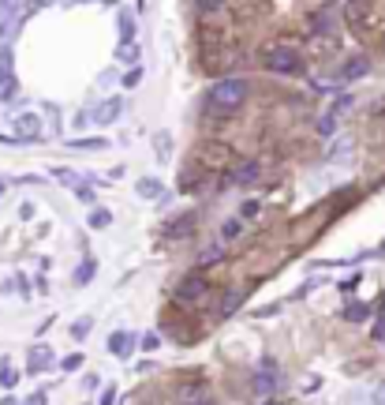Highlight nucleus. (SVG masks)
<instances>
[{"instance_id": "nucleus-1", "label": "nucleus", "mask_w": 385, "mask_h": 405, "mask_svg": "<svg viewBox=\"0 0 385 405\" xmlns=\"http://www.w3.org/2000/svg\"><path fill=\"white\" fill-rule=\"evenodd\" d=\"M247 101V79H239V75H228V79H221L217 86L210 90V106H213V113H236L239 106Z\"/></svg>"}, {"instance_id": "nucleus-2", "label": "nucleus", "mask_w": 385, "mask_h": 405, "mask_svg": "<svg viewBox=\"0 0 385 405\" xmlns=\"http://www.w3.org/2000/svg\"><path fill=\"white\" fill-rule=\"evenodd\" d=\"M206 289H210V282H206L202 274H187V278L180 282V289H176V297H180L183 304H195V300L206 297Z\"/></svg>"}, {"instance_id": "nucleus-3", "label": "nucleus", "mask_w": 385, "mask_h": 405, "mask_svg": "<svg viewBox=\"0 0 385 405\" xmlns=\"http://www.w3.org/2000/svg\"><path fill=\"white\" fill-rule=\"evenodd\" d=\"M266 64L274 71H280V75H288V71L300 68V57H295V49H288V45H277V49H269Z\"/></svg>"}, {"instance_id": "nucleus-4", "label": "nucleus", "mask_w": 385, "mask_h": 405, "mask_svg": "<svg viewBox=\"0 0 385 405\" xmlns=\"http://www.w3.org/2000/svg\"><path fill=\"white\" fill-rule=\"evenodd\" d=\"M371 75V60L367 57H348L336 71V83H356V79H367Z\"/></svg>"}, {"instance_id": "nucleus-5", "label": "nucleus", "mask_w": 385, "mask_h": 405, "mask_svg": "<svg viewBox=\"0 0 385 405\" xmlns=\"http://www.w3.org/2000/svg\"><path fill=\"white\" fill-rule=\"evenodd\" d=\"M284 386V376H280V368H277V360H262V368H258V391H280Z\"/></svg>"}, {"instance_id": "nucleus-6", "label": "nucleus", "mask_w": 385, "mask_h": 405, "mask_svg": "<svg viewBox=\"0 0 385 405\" xmlns=\"http://www.w3.org/2000/svg\"><path fill=\"white\" fill-rule=\"evenodd\" d=\"M135 345H142V341L135 338V334H127V330H112V334H109V349L116 356H131Z\"/></svg>"}, {"instance_id": "nucleus-7", "label": "nucleus", "mask_w": 385, "mask_h": 405, "mask_svg": "<svg viewBox=\"0 0 385 405\" xmlns=\"http://www.w3.org/2000/svg\"><path fill=\"white\" fill-rule=\"evenodd\" d=\"M120 109H124V101L109 98V101H101V106L94 109V121H98V124H112V121H120Z\"/></svg>"}, {"instance_id": "nucleus-8", "label": "nucleus", "mask_w": 385, "mask_h": 405, "mask_svg": "<svg viewBox=\"0 0 385 405\" xmlns=\"http://www.w3.org/2000/svg\"><path fill=\"white\" fill-rule=\"evenodd\" d=\"M239 304H243V289H236V285H232V289H224V297H221V304H217V315H221V319H228Z\"/></svg>"}, {"instance_id": "nucleus-9", "label": "nucleus", "mask_w": 385, "mask_h": 405, "mask_svg": "<svg viewBox=\"0 0 385 405\" xmlns=\"http://www.w3.org/2000/svg\"><path fill=\"white\" fill-rule=\"evenodd\" d=\"M15 132L23 135V143H27V139H38V135H42V121H38L34 113H23L19 121H15Z\"/></svg>"}, {"instance_id": "nucleus-10", "label": "nucleus", "mask_w": 385, "mask_h": 405, "mask_svg": "<svg viewBox=\"0 0 385 405\" xmlns=\"http://www.w3.org/2000/svg\"><path fill=\"white\" fill-rule=\"evenodd\" d=\"M258 177H262V173H258V162H239L236 169H232V180H236V184H254Z\"/></svg>"}, {"instance_id": "nucleus-11", "label": "nucleus", "mask_w": 385, "mask_h": 405, "mask_svg": "<svg viewBox=\"0 0 385 405\" xmlns=\"http://www.w3.org/2000/svg\"><path fill=\"white\" fill-rule=\"evenodd\" d=\"M135 188H139V195H142V199H157V203H165V188H161V180H154V177H142Z\"/></svg>"}, {"instance_id": "nucleus-12", "label": "nucleus", "mask_w": 385, "mask_h": 405, "mask_svg": "<svg viewBox=\"0 0 385 405\" xmlns=\"http://www.w3.org/2000/svg\"><path fill=\"white\" fill-rule=\"evenodd\" d=\"M45 368H53V353L45 345H38L34 353H30V371H45Z\"/></svg>"}, {"instance_id": "nucleus-13", "label": "nucleus", "mask_w": 385, "mask_h": 405, "mask_svg": "<svg viewBox=\"0 0 385 405\" xmlns=\"http://www.w3.org/2000/svg\"><path fill=\"white\" fill-rule=\"evenodd\" d=\"M221 259H224V244H210V248L198 251V267H213V263H221Z\"/></svg>"}, {"instance_id": "nucleus-14", "label": "nucleus", "mask_w": 385, "mask_h": 405, "mask_svg": "<svg viewBox=\"0 0 385 405\" xmlns=\"http://www.w3.org/2000/svg\"><path fill=\"white\" fill-rule=\"evenodd\" d=\"M116 60H120V64H131V68H139V45H120V49H116Z\"/></svg>"}, {"instance_id": "nucleus-15", "label": "nucleus", "mask_w": 385, "mask_h": 405, "mask_svg": "<svg viewBox=\"0 0 385 405\" xmlns=\"http://www.w3.org/2000/svg\"><path fill=\"white\" fill-rule=\"evenodd\" d=\"M15 383H19V371H15L8 360H0V386H4V391H12Z\"/></svg>"}, {"instance_id": "nucleus-16", "label": "nucleus", "mask_w": 385, "mask_h": 405, "mask_svg": "<svg viewBox=\"0 0 385 405\" xmlns=\"http://www.w3.org/2000/svg\"><path fill=\"white\" fill-rule=\"evenodd\" d=\"M191 225H195V218H191V214H183V218H176L172 225H168V236H183V233H191Z\"/></svg>"}, {"instance_id": "nucleus-17", "label": "nucleus", "mask_w": 385, "mask_h": 405, "mask_svg": "<svg viewBox=\"0 0 385 405\" xmlns=\"http://www.w3.org/2000/svg\"><path fill=\"white\" fill-rule=\"evenodd\" d=\"M105 225H112V214L105 206H94L90 210V229H105Z\"/></svg>"}, {"instance_id": "nucleus-18", "label": "nucleus", "mask_w": 385, "mask_h": 405, "mask_svg": "<svg viewBox=\"0 0 385 405\" xmlns=\"http://www.w3.org/2000/svg\"><path fill=\"white\" fill-rule=\"evenodd\" d=\"M68 147H75V150H105L109 139H68Z\"/></svg>"}, {"instance_id": "nucleus-19", "label": "nucleus", "mask_w": 385, "mask_h": 405, "mask_svg": "<svg viewBox=\"0 0 385 405\" xmlns=\"http://www.w3.org/2000/svg\"><path fill=\"white\" fill-rule=\"evenodd\" d=\"M367 315H371V308H367V304H348V308H344V319H348V323H363Z\"/></svg>"}, {"instance_id": "nucleus-20", "label": "nucleus", "mask_w": 385, "mask_h": 405, "mask_svg": "<svg viewBox=\"0 0 385 405\" xmlns=\"http://www.w3.org/2000/svg\"><path fill=\"white\" fill-rule=\"evenodd\" d=\"M120 38H124V45H131V38H135V19L131 15H120Z\"/></svg>"}, {"instance_id": "nucleus-21", "label": "nucleus", "mask_w": 385, "mask_h": 405, "mask_svg": "<svg viewBox=\"0 0 385 405\" xmlns=\"http://www.w3.org/2000/svg\"><path fill=\"white\" fill-rule=\"evenodd\" d=\"M94 270H98V259H86V263L75 270V282H79V285H86V282L94 278Z\"/></svg>"}, {"instance_id": "nucleus-22", "label": "nucleus", "mask_w": 385, "mask_h": 405, "mask_svg": "<svg viewBox=\"0 0 385 405\" xmlns=\"http://www.w3.org/2000/svg\"><path fill=\"white\" fill-rule=\"evenodd\" d=\"M221 233H224V241H236V236H239V233H243V221H239V218L224 221V229H221Z\"/></svg>"}, {"instance_id": "nucleus-23", "label": "nucleus", "mask_w": 385, "mask_h": 405, "mask_svg": "<svg viewBox=\"0 0 385 405\" xmlns=\"http://www.w3.org/2000/svg\"><path fill=\"white\" fill-rule=\"evenodd\" d=\"M120 83H124V86H127V90H135V86H139V83H142V68H131V71H127V75H124V79H120Z\"/></svg>"}, {"instance_id": "nucleus-24", "label": "nucleus", "mask_w": 385, "mask_h": 405, "mask_svg": "<svg viewBox=\"0 0 385 405\" xmlns=\"http://www.w3.org/2000/svg\"><path fill=\"white\" fill-rule=\"evenodd\" d=\"M60 368H64V371H75V368H83V353H71V356H64V360H60Z\"/></svg>"}, {"instance_id": "nucleus-25", "label": "nucleus", "mask_w": 385, "mask_h": 405, "mask_svg": "<svg viewBox=\"0 0 385 405\" xmlns=\"http://www.w3.org/2000/svg\"><path fill=\"white\" fill-rule=\"evenodd\" d=\"M142 349H146V353H157V349H161V338H157V334H142Z\"/></svg>"}, {"instance_id": "nucleus-26", "label": "nucleus", "mask_w": 385, "mask_h": 405, "mask_svg": "<svg viewBox=\"0 0 385 405\" xmlns=\"http://www.w3.org/2000/svg\"><path fill=\"white\" fill-rule=\"evenodd\" d=\"M318 128H322V135H330L333 132V113H326L322 121H318Z\"/></svg>"}, {"instance_id": "nucleus-27", "label": "nucleus", "mask_w": 385, "mask_h": 405, "mask_svg": "<svg viewBox=\"0 0 385 405\" xmlns=\"http://www.w3.org/2000/svg\"><path fill=\"white\" fill-rule=\"evenodd\" d=\"M239 214H243V218H254V214H258V203H243V210H239Z\"/></svg>"}, {"instance_id": "nucleus-28", "label": "nucleus", "mask_w": 385, "mask_h": 405, "mask_svg": "<svg viewBox=\"0 0 385 405\" xmlns=\"http://www.w3.org/2000/svg\"><path fill=\"white\" fill-rule=\"evenodd\" d=\"M79 199H83V203H94V192H90V188L83 184V188H79Z\"/></svg>"}, {"instance_id": "nucleus-29", "label": "nucleus", "mask_w": 385, "mask_h": 405, "mask_svg": "<svg viewBox=\"0 0 385 405\" xmlns=\"http://www.w3.org/2000/svg\"><path fill=\"white\" fill-rule=\"evenodd\" d=\"M112 402H116V391H112V386H109V391L101 394V405H112Z\"/></svg>"}, {"instance_id": "nucleus-30", "label": "nucleus", "mask_w": 385, "mask_h": 405, "mask_svg": "<svg viewBox=\"0 0 385 405\" xmlns=\"http://www.w3.org/2000/svg\"><path fill=\"white\" fill-rule=\"evenodd\" d=\"M45 402H49V398H45V394H34V398H30L27 405H45Z\"/></svg>"}, {"instance_id": "nucleus-31", "label": "nucleus", "mask_w": 385, "mask_h": 405, "mask_svg": "<svg viewBox=\"0 0 385 405\" xmlns=\"http://www.w3.org/2000/svg\"><path fill=\"white\" fill-rule=\"evenodd\" d=\"M374 338H385V323H378V327H374Z\"/></svg>"}, {"instance_id": "nucleus-32", "label": "nucleus", "mask_w": 385, "mask_h": 405, "mask_svg": "<svg viewBox=\"0 0 385 405\" xmlns=\"http://www.w3.org/2000/svg\"><path fill=\"white\" fill-rule=\"evenodd\" d=\"M191 405H217V402H210V398H198V402H191Z\"/></svg>"}, {"instance_id": "nucleus-33", "label": "nucleus", "mask_w": 385, "mask_h": 405, "mask_svg": "<svg viewBox=\"0 0 385 405\" xmlns=\"http://www.w3.org/2000/svg\"><path fill=\"white\" fill-rule=\"evenodd\" d=\"M4 188H8V180H0V195H4Z\"/></svg>"}, {"instance_id": "nucleus-34", "label": "nucleus", "mask_w": 385, "mask_h": 405, "mask_svg": "<svg viewBox=\"0 0 385 405\" xmlns=\"http://www.w3.org/2000/svg\"><path fill=\"white\" fill-rule=\"evenodd\" d=\"M0 83H4V68H0Z\"/></svg>"}]
</instances>
